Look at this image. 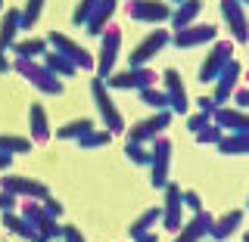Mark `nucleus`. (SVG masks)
Listing matches in <instances>:
<instances>
[{
	"instance_id": "nucleus-1",
	"label": "nucleus",
	"mask_w": 249,
	"mask_h": 242,
	"mask_svg": "<svg viewBox=\"0 0 249 242\" xmlns=\"http://www.w3.org/2000/svg\"><path fill=\"white\" fill-rule=\"evenodd\" d=\"M10 68L13 72H19L25 81L35 87L37 93H44V97H59L62 93V81L56 75H50L44 68V62H35V59H22V56H16L13 62H10Z\"/></svg>"
},
{
	"instance_id": "nucleus-2",
	"label": "nucleus",
	"mask_w": 249,
	"mask_h": 242,
	"mask_svg": "<svg viewBox=\"0 0 249 242\" xmlns=\"http://www.w3.org/2000/svg\"><path fill=\"white\" fill-rule=\"evenodd\" d=\"M90 97H93V106H97L100 118H103V124H106V130L112 137L122 134V130H124V118H122L119 109H115L112 93H109V87L103 84V78H93V81H90Z\"/></svg>"
},
{
	"instance_id": "nucleus-3",
	"label": "nucleus",
	"mask_w": 249,
	"mask_h": 242,
	"mask_svg": "<svg viewBox=\"0 0 249 242\" xmlns=\"http://www.w3.org/2000/svg\"><path fill=\"white\" fill-rule=\"evenodd\" d=\"M119 50H122V28L119 25H106L103 31H100V56L93 59L97 78H109V75L115 72Z\"/></svg>"
},
{
	"instance_id": "nucleus-4",
	"label": "nucleus",
	"mask_w": 249,
	"mask_h": 242,
	"mask_svg": "<svg viewBox=\"0 0 249 242\" xmlns=\"http://www.w3.org/2000/svg\"><path fill=\"white\" fill-rule=\"evenodd\" d=\"M19 214L28 221V227L37 233L44 242H53L59 236V224H56V217L53 214H47V208L41 205L37 199H22V205H19Z\"/></svg>"
},
{
	"instance_id": "nucleus-5",
	"label": "nucleus",
	"mask_w": 249,
	"mask_h": 242,
	"mask_svg": "<svg viewBox=\"0 0 249 242\" xmlns=\"http://www.w3.org/2000/svg\"><path fill=\"white\" fill-rule=\"evenodd\" d=\"M156 75L146 65H128L124 72H112L109 78H103V84L109 90H143V87H156Z\"/></svg>"
},
{
	"instance_id": "nucleus-6",
	"label": "nucleus",
	"mask_w": 249,
	"mask_h": 242,
	"mask_svg": "<svg viewBox=\"0 0 249 242\" xmlns=\"http://www.w3.org/2000/svg\"><path fill=\"white\" fill-rule=\"evenodd\" d=\"M171 140H165V137H156L153 143H150V183L156 186V190H162V186L168 183V168H171Z\"/></svg>"
},
{
	"instance_id": "nucleus-7",
	"label": "nucleus",
	"mask_w": 249,
	"mask_h": 242,
	"mask_svg": "<svg viewBox=\"0 0 249 242\" xmlns=\"http://www.w3.org/2000/svg\"><path fill=\"white\" fill-rule=\"evenodd\" d=\"M47 47H53L59 56H66L69 62H75L78 72H93V56L84 50L81 44H75L69 34H62V31H50V34H47Z\"/></svg>"
},
{
	"instance_id": "nucleus-8",
	"label": "nucleus",
	"mask_w": 249,
	"mask_h": 242,
	"mask_svg": "<svg viewBox=\"0 0 249 242\" xmlns=\"http://www.w3.org/2000/svg\"><path fill=\"white\" fill-rule=\"evenodd\" d=\"M162 190H165V202H162V208H159V221L168 233H178L181 224H184V199H181L184 190L178 183H165Z\"/></svg>"
},
{
	"instance_id": "nucleus-9",
	"label": "nucleus",
	"mask_w": 249,
	"mask_h": 242,
	"mask_svg": "<svg viewBox=\"0 0 249 242\" xmlns=\"http://www.w3.org/2000/svg\"><path fill=\"white\" fill-rule=\"evenodd\" d=\"M124 3H128V19L140 25H159L171 16V6L165 0H124Z\"/></svg>"
},
{
	"instance_id": "nucleus-10",
	"label": "nucleus",
	"mask_w": 249,
	"mask_h": 242,
	"mask_svg": "<svg viewBox=\"0 0 249 242\" xmlns=\"http://www.w3.org/2000/svg\"><path fill=\"white\" fill-rule=\"evenodd\" d=\"M231 59H233V44L231 41H215L212 50H209L206 59H202V65H199V75H196L199 84H212Z\"/></svg>"
},
{
	"instance_id": "nucleus-11",
	"label": "nucleus",
	"mask_w": 249,
	"mask_h": 242,
	"mask_svg": "<svg viewBox=\"0 0 249 242\" xmlns=\"http://www.w3.org/2000/svg\"><path fill=\"white\" fill-rule=\"evenodd\" d=\"M168 124H171V112H168V109H159L153 118H143V121H134V124H131V128H128V140L150 146L153 140L162 134V130H168Z\"/></svg>"
},
{
	"instance_id": "nucleus-12",
	"label": "nucleus",
	"mask_w": 249,
	"mask_h": 242,
	"mask_svg": "<svg viewBox=\"0 0 249 242\" xmlns=\"http://www.w3.org/2000/svg\"><path fill=\"white\" fill-rule=\"evenodd\" d=\"M218 37V28L215 25H209V22H193V25H187V28H178L175 34H171V41L168 44H175L178 50H193V47H202V44H212Z\"/></svg>"
},
{
	"instance_id": "nucleus-13",
	"label": "nucleus",
	"mask_w": 249,
	"mask_h": 242,
	"mask_svg": "<svg viewBox=\"0 0 249 242\" xmlns=\"http://www.w3.org/2000/svg\"><path fill=\"white\" fill-rule=\"evenodd\" d=\"M0 190L10 193L16 199H47L50 196V190L41 183V180H31V177H19V174H3L0 177Z\"/></svg>"
},
{
	"instance_id": "nucleus-14",
	"label": "nucleus",
	"mask_w": 249,
	"mask_h": 242,
	"mask_svg": "<svg viewBox=\"0 0 249 242\" xmlns=\"http://www.w3.org/2000/svg\"><path fill=\"white\" fill-rule=\"evenodd\" d=\"M168 41H171V34H168L165 28H153L150 34H146L143 41H140V44L134 47V50H131L128 65H146V62H150V59H153L159 50H165Z\"/></svg>"
},
{
	"instance_id": "nucleus-15",
	"label": "nucleus",
	"mask_w": 249,
	"mask_h": 242,
	"mask_svg": "<svg viewBox=\"0 0 249 242\" xmlns=\"http://www.w3.org/2000/svg\"><path fill=\"white\" fill-rule=\"evenodd\" d=\"M159 78L165 81L168 112H171V115H187V109H190V99H187V90H184L181 72H178V68H165V72H162Z\"/></svg>"
},
{
	"instance_id": "nucleus-16",
	"label": "nucleus",
	"mask_w": 249,
	"mask_h": 242,
	"mask_svg": "<svg viewBox=\"0 0 249 242\" xmlns=\"http://www.w3.org/2000/svg\"><path fill=\"white\" fill-rule=\"evenodd\" d=\"M218 10H221V19L228 22L231 37L237 44H246V6L240 0H218Z\"/></svg>"
},
{
	"instance_id": "nucleus-17",
	"label": "nucleus",
	"mask_w": 249,
	"mask_h": 242,
	"mask_svg": "<svg viewBox=\"0 0 249 242\" xmlns=\"http://www.w3.org/2000/svg\"><path fill=\"white\" fill-rule=\"evenodd\" d=\"M240 72H243V65H240L237 59H231L228 65L221 68V75L215 78V93H212V99H215V106H224L231 99V93H233V87H237V81H240Z\"/></svg>"
},
{
	"instance_id": "nucleus-18",
	"label": "nucleus",
	"mask_w": 249,
	"mask_h": 242,
	"mask_svg": "<svg viewBox=\"0 0 249 242\" xmlns=\"http://www.w3.org/2000/svg\"><path fill=\"white\" fill-rule=\"evenodd\" d=\"M209 227H212V214L202 208V211L193 214V221L181 224V230L175 233V242H206Z\"/></svg>"
},
{
	"instance_id": "nucleus-19",
	"label": "nucleus",
	"mask_w": 249,
	"mask_h": 242,
	"mask_svg": "<svg viewBox=\"0 0 249 242\" xmlns=\"http://www.w3.org/2000/svg\"><path fill=\"white\" fill-rule=\"evenodd\" d=\"M243 208H231L228 214H221V217H212V227H209V236H212V242H224V239H231L233 233L240 230V224H243Z\"/></svg>"
},
{
	"instance_id": "nucleus-20",
	"label": "nucleus",
	"mask_w": 249,
	"mask_h": 242,
	"mask_svg": "<svg viewBox=\"0 0 249 242\" xmlns=\"http://www.w3.org/2000/svg\"><path fill=\"white\" fill-rule=\"evenodd\" d=\"M115 10H119V0H97L93 13L88 16V22H84V31H88L90 37H100V31L109 25V19L115 16Z\"/></svg>"
},
{
	"instance_id": "nucleus-21",
	"label": "nucleus",
	"mask_w": 249,
	"mask_h": 242,
	"mask_svg": "<svg viewBox=\"0 0 249 242\" xmlns=\"http://www.w3.org/2000/svg\"><path fill=\"white\" fill-rule=\"evenodd\" d=\"M212 124H218V128L228 130V134H237V130H249V121H246V112H243V109H228V106H215V112H212Z\"/></svg>"
},
{
	"instance_id": "nucleus-22",
	"label": "nucleus",
	"mask_w": 249,
	"mask_h": 242,
	"mask_svg": "<svg viewBox=\"0 0 249 242\" xmlns=\"http://www.w3.org/2000/svg\"><path fill=\"white\" fill-rule=\"evenodd\" d=\"M28 134H31V143H47L53 137L50 121H47V112H44L41 103H35L28 109Z\"/></svg>"
},
{
	"instance_id": "nucleus-23",
	"label": "nucleus",
	"mask_w": 249,
	"mask_h": 242,
	"mask_svg": "<svg viewBox=\"0 0 249 242\" xmlns=\"http://www.w3.org/2000/svg\"><path fill=\"white\" fill-rule=\"evenodd\" d=\"M199 13H202V0H181V3H178V10L171 13L168 19H171V25H175V31H178V28L193 25Z\"/></svg>"
},
{
	"instance_id": "nucleus-24",
	"label": "nucleus",
	"mask_w": 249,
	"mask_h": 242,
	"mask_svg": "<svg viewBox=\"0 0 249 242\" xmlns=\"http://www.w3.org/2000/svg\"><path fill=\"white\" fill-rule=\"evenodd\" d=\"M0 217H3V227L13 233V236H19V239H25V242H44L41 236H37L35 230L28 227V221L22 214H13V211H0Z\"/></svg>"
},
{
	"instance_id": "nucleus-25",
	"label": "nucleus",
	"mask_w": 249,
	"mask_h": 242,
	"mask_svg": "<svg viewBox=\"0 0 249 242\" xmlns=\"http://www.w3.org/2000/svg\"><path fill=\"white\" fill-rule=\"evenodd\" d=\"M44 68L50 75H56L59 81H62V78H75L78 75V65H75V62H69L66 56H59L56 50H47L44 53Z\"/></svg>"
},
{
	"instance_id": "nucleus-26",
	"label": "nucleus",
	"mask_w": 249,
	"mask_h": 242,
	"mask_svg": "<svg viewBox=\"0 0 249 242\" xmlns=\"http://www.w3.org/2000/svg\"><path fill=\"white\" fill-rule=\"evenodd\" d=\"M218 152L221 155H243L249 149V130H237V134H221L218 140Z\"/></svg>"
},
{
	"instance_id": "nucleus-27",
	"label": "nucleus",
	"mask_w": 249,
	"mask_h": 242,
	"mask_svg": "<svg viewBox=\"0 0 249 242\" xmlns=\"http://www.w3.org/2000/svg\"><path fill=\"white\" fill-rule=\"evenodd\" d=\"M16 31H19V10H3V19H0V47H13Z\"/></svg>"
},
{
	"instance_id": "nucleus-28",
	"label": "nucleus",
	"mask_w": 249,
	"mask_h": 242,
	"mask_svg": "<svg viewBox=\"0 0 249 242\" xmlns=\"http://www.w3.org/2000/svg\"><path fill=\"white\" fill-rule=\"evenodd\" d=\"M13 53L22 59H37L47 53V41L44 37H28V41H13Z\"/></svg>"
},
{
	"instance_id": "nucleus-29",
	"label": "nucleus",
	"mask_w": 249,
	"mask_h": 242,
	"mask_svg": "<svg viewBox=\"0 0 249 242\" xmlns=\"http://www.w3.org/2000/svg\"><path fill=\"white\" fill-rule=\"evenodd\" d=\"M124 159H128L131 165H137V168H146L150 165V146L128 140V143H124Z\"/></svg>"
},
{
	"instance_id": "nucleus-30",
	"label": "nucleus",
	"mask_w": 249,
	"mask_h": 242,
	"mask_svg": "<svg viewBox=\"0 0 249 242\" xmlns=\"http://www.w3.org/2000/svg\"><path fill=\"white\" fill-rule=\"evenodd\" d=\"M0 152H6V155L31 152V140H28V137H13V134H0Z\"/></svg>"
},
{
	"instance_id": "nucleus-31",
	"label": "nucleus",
	"mask_w": 249,
	"mask_h": 242,
	"mask_svg": "<svg viewBox=\"0 0 249 242\" xmlns=\"http://www.w3.org/2000/svg\"><path fill=\"white\" fill-rule=\"evenodd\" d=\"M90 128H93V121H90V118H78V121L62 124V128L56 130V137H59V140H78V137H84V134H88Z\"/></svg>"
},
{
	"instance_id": "nucleus-32",
	"label": "nucleus",
	"mask_w": 249,
	"mask_h": 242,
	"mask_svg": "<svg viewBox=\"0 0 249 242\" xmlns=\"http://www.w3.org/2000/svg\"><path fill=\"white\" fill-rule=\"evenodd\" d=\"M109 140H112V134L103 128V130H97V128H90L84 137H78V149H100V146H106Z\"/></svg>"
},
{
	"instance_id": "nucleus-33",
	"label": "nucleus",
	"mask_w": 249,
	"mask_h": 242,
	"mask_svg": "<svg viewBox=\"0 0 249 242\" xmlns=\"http://www.w3.org/2000/svg\"><path fill=\"white\" fill-rule=\"evenodd\" d=\"M153 224H159V208H146V211H143V214H140L137 221L128 227V236L134 239L137 233H146V230H153Z\"/></svg>"
},
{
	"instance_id": "nucleus-34",
	"label": "nucleus",
	"mask_w": 249,
	"mask_h": 242,
	"mask_svg": "<svg viewBox=\"0 0 249 242\" xmlns=\"http://www.w3.org/2000/svg\"><path fill=\"white\" fill-rule=\"evenodd\" d=\"M41 10H44V0H28V3L19 10V28H31L37 19H41Z\"/></svg>"
},
{
	"instance_id": "nucleus-35",
	"label": "nucleus",
	"mask_w": 249,
	"mask_h": 242,
	"mask_svg": "<svg viewBox=\"0 0 249 242\" xmlns=\"http://www.w3.org/2000/svg\"><path fill=\"white\" fill-rule=\"evenodd\" d=\"M140 93V103L143 106H150V109H168V97H165V90H156V87H143V90H137Z\"/></svg>"
},
{
	"instance_id": "nucleus-36",
	"label": "nucleus",
	"mask_w": 249,
	"mask_h": 242,
	"mask_svg": "<svg viewBox=\"0 0 249 242\" xmlns=\"http://www.w3.org/2000/svg\"><path fill=\"white\" fill-rule=\"evenodd\" d=\"M221 134H224V130L218 128V124L209 121L206 128H199V130H196V143H212V146H215L218 140H221Z\"/></svg>"
},
{
	"instance_id": "nucleus-37",
	"label": "nucleus",
	"mask_w": 249,
	"mask_h": 242,
	"mask_svg": "<svg viewBox=\"0 0 249 242\" xmlns=\"http://www.w3.org/2000/svg\"><path fill=\"white\" fill-rule=\"evenodd\" d=\"M93 6H97V0H78V6H75V13H72V25H84L88 16L93 13Z\"/></svg>"
},
{
	"instance_id": "nucleus-38",
	"label": "nucleus",
	"mask_w": 249,
	"mask_h": 242,
	"mask_svg": "<svg viewBox=\"0 0 249 242\" xmlns=\"http://www.w3.org/2000/svg\"><path fill=\"white\" fill-rule=\"evenodd\" d=\"M59 239H62V242H84V236L78 233V227H72V224L59 227Z\"/></svg>"
},
{
	"instance_id": "nucleus-39",
	"label": "nucleus",
	"mask_w": 249,
	"mask_h": 242,
	"mask_svg": "<svg viewBox=\"0 0 249 242\" xmlns=\"http://www.w3.org/2000/svg\"><path fill=\"white\" fill-rule=\"evenodd\" d=\"M212 121V115H206V112H196V115H190V121H187V128L193 130V134H196L199 128H206V124Z\"/></svg>"
},
{
	"instance_id": "nucleus-40",
	"label": "nucleus",
	"mask_w": 249,
	"mask_h": 242,
	"mask_svg": "<svg viewBox=\"0 0 249 242\" xmlns=\"http://www.w3.org/2000/svg\"><path fill=\"white\" fill-rule=\"evenodd\" d=\"M231 99L237 103V109H243V112H246V106H249V90H246V87H233Z\"/></svg>"
},
{
	"instance_id": "nucleus-41",
	"label": "nucleus",
	"mask_w": 249,
	"mask_h": 242,
	"mask_svg": "<svg viewBox=\"0 0 249 242\" xmlns=\"http://www.w3.org/2000/svg\"><path fill=\"white\" fill-rule=\"evenodd\" d=\"M181 199H184V205H187V208H190V211H193V214H196V211H202V199L196 196V193H184V196H181Z\"/></svg>"
},
{
	"instance_id": "nucleus-42",
	"label": "nucleus",
	"mask_w": 249,
	"mask_h": 242,
	"mask_svg": "<svg viewBox=\"0 0 249 242\" xmlns=\"http://www.w3.org/2000/svg\"><path fill=\"white\" fill-rule=\"evenodd\" d=\"M41 205L47 208V214H53V217H59V214H62V205H59V202L53 199V196H47V199H41Z\"/></svg>"
},
{
	"instance_id": "nucleus-43",
	"label": "nucleus",
	"mask_w": 249,
	"mask_h": 242,
	"mask_svg": "<svg viewBox=\"0 0 249 242\" xmlns=\"http://www.w3.org/2000/svg\"><path fill=\"white\" fill-rule=\"evenodd\" d=\"M13 208H16V196L0 190V211H13Z\"/></svg>"
},
{
	"instance_id": "nucleus-44",
	"label": "nucleus",
	"mask_w": 249,
	"mask_h": 242,
	"mask_svg": "<svg viewBox=\"0 0 249 242\" xmlns=\"http://www.w3.org/2000/svg\"><path fill=\"white\" fill-rule=\"evenodd\" d=\"M196 106H199V112H206V115H212V112H215V99H212V97H199V99H196Z\"/></svg>"
},
{
	"instance_id": "nucleus-45",
	"label": "nucleus",
	"mask_w": 249,
	"mask_h": 242,
	"mask_svg": "<svg viewBox=\"0 0 249 242\" xmlns=\"http://www.w3.org/2000/svg\"><path fill=\"white\" fill-rule=\"evenodd\" d=\"M134 242H159V236H156V230H146V233H137Z\"/></svg>"
},
{
	"instance_id": "nucleus-46",
	"label": "nucleus",
	"mask_w": 249,
	"mask_h": 242,
	"mask_svg": "<svg viewBox=\"0 0 249 242\" xmlns=\"http://www.w3.org/2000/svg\"><path fill=\"white\" fill-rule=\"evenodd\" d=\"M10 72V59H6V50L0 47V75H6Z\"/></svg>"
},
{
	"instance_id": "nucleus-47",
	"label": "nucleus",
	"mask_w": 249,
	"mask_h": 242,
	"mask_svg": "<svg viewBox=\"0 0 249 242\" xmlns=\"http://www.w3.org/2000/svg\"><path fill=\"white\" fill-rule=\"evenodd\" d=\"M13 165V155H6V152H0V171H6Z\"/></svg>"
},
{
	"instance_id": "nucleus-48",
	"label": "nucleus",
	"mask_w": 249,
	"mask_h": 242,
	"mask_svg": "<svg viewBox=\"0 0 249 242\" xmlns=\"http://www.w3.org/2000/svg\"><path fill=\"white\" fill-rule=\"evenodd\" d=\"M0 10H3V0H0Z\"/></svg>"
},
{
	"instance_id": "nucleus-49",
	"label": "nucleus",
	"mask_w": 249,
	"mask_h": 242,
	"mask_svg": "<svg viewBox=\"0 0 249 242\" xmlns=\"http://www.w3.org/2000/svg\"><path fill=\"white\" fill-rule=\"evenodd\" d=\"M240 3H243V6H246V0H240Z\"/></svg>"
},
{
	"instance_id": "nucleus-50",
	"label": "nucleus",
	"mask_w": 249,
	"mask_h": 242,
	"mask_svg": "<svg viewBox=\"0 0 249 242\" xmlns=\"http://www.w3.org/2000/svg\"><path fill=\"white\" fill-rule=\"evenodd\" d=\"M175 3H181V0H175Z\"/></svg>"
}]
</instances>
